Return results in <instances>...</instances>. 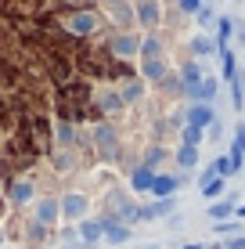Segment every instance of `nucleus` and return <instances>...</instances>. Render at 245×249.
I'll use <instances>...</instances> for the list:
<instances>
[{"label":"nucleus","mask_w":245,"mask_h":249,"mask_svg":"<svg viewBox=\"0 0 245 249\" xmlns=\"http://www.w3.org/2000/svg\"><path fill=\"white\" fill-rule=\"evenodd\" d=\"M133 18L151 29V25L163 22V4H159V0H137V4H133Z\"/></svg>","instance_id":"nucleus-1"},{"label":"nucleus","mask_w":245,"mask_h":249,"mask_svg":"<svg viewBox=\"0 0 245 249\" xmlns=\"http://www.w3.org/2000/svg\"><path fill=\"white\" fill-rule=\"evenodd\" d=\"M58 210H62V217L80 220L83 213H87V199H83V195H65V199L58 202Z\"/></svg>","instance_id":"nucleus-2"},{"label":"nucleus","mask_w":245,"mask_h":249,"mask_svg":"<svg viewBox=\"0 0 245 249\" xmlns=\"http://www.w3.org/2000/svg\"><path fill=\"white\" fill-rule=\"evenodd\" d=\"M69 29L76 33V36H87V33L98 29V18L90 11H80V15H72V18H69Z\"/></svg>","instance_id":"nucleus-3"},{"label":"nucleus","mask_w":245,"mask_h":249,"mask_svg":"<svg viewBox=\"0 0 245 249\" xmlns=\"http://www.w3.org/2000/svg\"><path fill=\"white\" fill-rule=\"evenodd\" d=\"M58 217H62L58 199H40V202H36V220H40V224H54Z\"/></svg>","instance_id":"nucleus-4"},{"label":"nucleus","mask_w":245,"mask_h":249,"mask_svg":"<svg viewBox=\"0 0 245 249\" xmlns=\"http://www.w3.org/2000/svg\"><path fill=\"white\" fill-rule=\"evenodd\" d=\"M94 141H98V148L105 152V156H112V152H115V130L108 123H101L98 130H94Z\"/></svg>","instance_id":"nucleus-5"},{"label":"nucleus","mask_w":245,"mask_h":249,"mask_svg":"<svg viewBox=\"0 0 245 249\" xmlns=\"http://www.w3.org/2000/svg\"><path fill=\"white\" fill-rule=\"evenodd\" d=\"M137 40H133V36H126V33H123V36H115L112 40V51H115V54H119V58H130V54H137Z\"/></svg>","instance_id":"nucleus-6"},{"label":"nucleus","mask_w":245,"mask_h":249,"mask_svg":"<svg viewBox=\"0 0 245 249\" xmlns=\"http://www.w3.org/2000/svg\"><path fill=\"white\" fill-rule=\"evenodd\" d=\"M188 119H191V126H198V130H202V126H209V123H213V108H209V105H195Z\"/></svg>","instance_id":"nucleus-7"},{"label":"nucleus","mask_w":245,"mask_h":249,"mask_svg":"<svg viewBox=\"0 0 245 249\" xmlns=\"http://www.w3.org/2000/svg\"><path fill=\"white\" fill-rule=\"evenodd\" d=\"M105 4H108V11H112V18L115 22H133V15H130V7H126V0H105Z\"/></svg>","instance_id":"nucleus-8"},{"label":"nucleus","mask_w":245,"mask_h":249,"mask_svg":"<svg viewBox=\"0 0 245 249\" xmlns=\"http://www.w3.org/2000/svg\"><path fill=\"white\" fill-rule=\"evenodd\" d=\"M173 188H177V177H155V181H151V192L163 195V199H170Z\"/></svg>","instance_id":"nucleus-9"},{"label":"nucleus","mask_w":245,"mask_h":249,"mask_svg":"<svg viewBox=\"0 0 245 249\" xmlns=\"http://www.w3.org/2000/svg\"><path fill=\"white\" fill-rule=\"evenodd\" d=\"M163 76H166V62H163V58L145 62V80H163Z\"/></svg>","instance_id":"nucleus-10"},{"label":"nucleus","mask_w":245,"mask_h":249,"mask_svg":"<svg viewBox=\"0 0 245 249\" xmlns=\"http://www.w3.org/2000/svg\"><path fill=\"white\" fill-rule=\"evenodd\" d=\"M191 94H195V98H213V94H216V80H198L195 83V87H191Z\"/></svg>","instance_id":"nucleus-11"},{"label":"nucleus","mask_w":245,"mask_h":249,"mask_svg":"<svg viewBox=\"0 0 245 249\" xmlns=\"http://www.w3.org/2000/svg\"><path fill=\"white\" fill-rule=\"evenodd\" d=\"M141 54H145V62H151V58H159V54H163V44H159L155 36H148L145 44H141Z\"/></svg>","instance_id":"nucleus-12"},{"label":"nucleus","mask_w":245,"mask_h":249,"mask_svg":"<svg viewBox=\"0 0 245 249\" xmlns=\"http://www.w3.org/2000/svg\"><path fill=\"white\" fill-rule=\"evenodd\" d=\"M220 192H224V181H216V177H202V195L213 199V195H220Z\"/></svg>","instance_id":"nucleus-13"},{"label":"nucleus","mask_w":245,"mask_h":249,"mask_svg":"<svg viewBox=\"0 0 245 249\" xmlns=\"http://www.w3.org/2000/svg\"><path fill=\"white\" fill-rule=\"evenodd\" d=\"M151 181H155V177H151V170H148V166L133 174V188H137V192H145V188H151Z\"/></svg>","instance_id":"nucleus-14"},{"label":"nucleus","mask_w":245,"mask_h":249,"mask_svg":"<svg viewBox=\"0 0 245 249\" xmlns=\"http://www.w3.org/2000/svg\"><path fill=\"white\" fill-rule=\"evenodd\" d=\"M177 159H180V166H195V162H198V152L191 148V144H184V148L177 152Z\"/></svg>","instance_id":"nucleus-15"},{"label":"nucleus","mask_w":245,"mask_h":249,"mask_svg":"<svg viewBox=\"0 0 245 249\" xmlns=\"http://www.w3.org/2000/svg\"><path fill=\"white\" fill-rule=\"evenodd\" d=\"M170 210H173V202H170V199H163L159 206H151V210H145V217H148V220H155V217H166Z\"/></svg>","instance_id":"nucleus-16"},{"label":"nucleus","mask_w":245,"mask_h":249,"mask_svg":"<svg viewBox=\"0 0 245 249\" xmlns=\"http://www.w3.org/2000/svg\"><path fill=\"white\" fill-rule=\"evenodd\" d=\"M105 231H108V242H126L130 238V228H119V224H108Z\"/></svg>","instance_id":"nucleus-17"},{"label":"nucleus","mask_w":245,"mask_h":249,"mask_svg":"<svg viewBox=\"0 0 245 249\" xmlns=\"http://www.w3.org/2000/svg\"><path fill=\"white\" fill-rule=\"evenodd\" d=\"M101 231H105V228H101V224H90V220H87V224H83V228H80V235H83V238H87V242H98V238H101Z\"/></svg>","instance_id":"nucleus-18"},{"label":"nucleus","mask_w":245,"mask_h":249,"mask_svg":"<svg viewBox=\"0 0 245 249\" xmlns=\"http://www.w3.org/2000/svg\"><path fill=\"white\" fill-rule=\"evenodd\" d=\"M191 47H195V54H209V51H213V40H209V36H195Z\"/></svg>","instance_id":"nucleus-19"},{"label":"nucleus","mask_w":245,"mask_h":249,"mask_svg":"<svg viewBox=\"0 0 245 249\" xmlns=\"http://www.w3.org/2000/svg\"><path fill=\"white\" fill-rule=\"evenodd\" d=\"M198 22H202V25H213V22H216V11H213L209 4H202V7H198Z\"/></svg>","instance_id":"nucleus-20"},{"label":"nucleus","mask_w":245,"mask_h":249,"mask_svg":"<svg viewBox=\"0 0 245 249\" xmlns=\"http://www.w3.org/2000/svg\"><path fill=\"white\" fill-rule=\"evenodd\" d=\"M29 195H33V188H29V184H15L11 199H15V202H29Z\"/></svg>","instance_id":"nucleus-21"},{"label":"nucleus","mask_w":245,"mask_h":249,"mask_svg":"<svg viewBox=\"0 0 245 249\" xmlns=\"http://www.w3.org/2000/svg\"><path fill=\"white\" fill-rule=\"evenodd\" d=\"M58 141H62V144H72V126H69V123H58Z\"/></svg>","instance_id":"nucleus-22"},{"label":"nucleus","mask_w":245,"mask_h":249,"mask_svg":"<svg viewBox=\"0 0 245 249\" xmlns=\"http://www.w3.org/2000/svg\"><path fill=\"white\" fill-rule=\"evenodd\" d=\"M198 137H202L198 126H188V130H184V144H191V148H195V144H198Z\"/></svg>","instance_id":"nucleus-23"},{"label":"nucleus","mask_w":245,"mask_h":249,"mask_svg":"<svg viewBox=\"0 0 245 249\" xmlns=\"http://www.w3.org/2000/svg\"><path fill=\"white\" fill-rule=\"evenodd\" d=\"M119 98H123V101H137V98H141V83H130V87L119 94Z\"/></svg>","instance_id":"nucleus-24"},{"label":"nucleus","mask_w":245,"mask_h":249,"mask_svg":"<svg viewBox=\"0 0 245 249\" xmlns=\"http://www.w3.org/2000/svg\"><path fill=\"white\" fill-rule=\"evenodd\" d=\"M101 105H105L108 112H115V108L123 105V98H115V94H105V98H101Z\"/></svg>","instance_id":"nucleus-25"},{"label":"nucleus","mask_w":245,"mask_h":249,"mask_svg":"<svg viewBox=\"0 0 245 249\" xmlns=\"http://www.w3.org/2000/svg\"><path fill=\"white\" fill-rule=\"evenodd\" d=\"M209 213H213V217H227V213H234V206H231V202H216Z\"/></svg>","instance_id":"nucleus-26"},{"label":"nucleus","mask_w":245,"mask_h":249,"mask_svg":"<svg viewBox=\"0 0 245 249\" xmlns=\"http://www.w3.org/2000/svg\"><path fill=\"white\" fill-rule=\"evenodd\" d=\"M180 7L184 11H198V0H180Z\"/></svg>","instance_id":"nucleus-27"},{"label":"nucleus","mask_w":245,"mask_h":249,"mask_svg":"<svg viewBox=\"0 0 245 249\" xmlns=\"http://www.w3.org/2000/svg\"><path fill=\"white\" fill-rule=\"evenodd\" d=\"M238 148H245V126L238 130Z\"/></svg>","instance_id":"nucleus-28"},{"label":"nucleus","mask_w":245,"mask_h":249,"mask_svg":"<svg viewBox=\"0 0 245 249\" xmlns=\"http://www.w3.org/2000/svg\"><path fill=\"white\" fill-rule=\"evenodd\" d=\"M188 249H202V246H188Z\"/></svg>","instance_id":"nucleus-29"},{"label":"nucleus","mask_w":245,"mask_h":249,"mask_svg":"<svg viewBox=\"0 0 245 249\" xmlns=\"http://www.w3.org/2000/svg\"><path fill=\"white\" fill-rule=\"evenodd\" d=\"M0 242H4V235H0Z\"/></svg>","instance_id":"nucleus-30"}]
</instances>
